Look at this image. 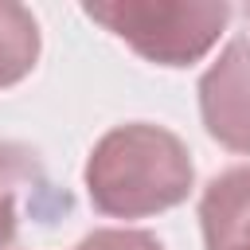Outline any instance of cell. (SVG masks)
<instances>
[{
  "instance_id": "1",
  "label": "cell",
  "mask_w": 250,
  "mask_h": 250,
  "mask_svg": "<svg viewBox=\"0 0 250 250\" xmlns=\"http://www.w3.org/2000/svg\"><path fill=\"white\" fill-rule=\"evenodd\" d=\"M195 164L188 145L152 121L109 129L86 160V191L109 219H145L188 199Z\"/></svg>"
},
{
  "instance_id": "6",
  "label": "cell",
  "mask_w": 250,
  "mask_h": 250,
  "mask_svg": "<svg viewBox=\"0 0 250 250\" xmlns=\"http://www.w3.org/2000/svg\"><path fill=\"white\" fill-rule=\"evenodd\" d=\"M39 59V23L23 4L0 0V90L16 86L35 70Z\"/></svg>"
},
{
  "instance_id": "2",
  "label": "cell",
  "mask_w": 250,
  "mask_h": 250,
  "mask_svg": "<svg viewBox=\"0 0 250 250\" xmlns=\"http://www.w3.org/2000/svg\"><path fill=\"white\" fill-rule=\"evenodd\" d=\"M86 16L125 39L156 66L199 62L223 35L230 4L223 0H109L86 4Z\"/></svg>"
},
{
  "instance_id": "4",
  "label": "cell",
  "mask_w": 250,
  "mask_h": 250,
  "mask_svg": "<svg viewBox=\"0 0 250 250\" xmlns=\"http://www.w3.org/2000/svg\"><path fill=\"white\" fill-rule=\"evenodd\" d=\"M23 207L31 215H51V207H70V195L55 191L47 180L39 152L16 141H0V250L16 242Z\"/></svg>"
},
{
  "instance_id": "7",
  "label": "cell",
  "mask_w": 250,
  "mask_h": 250,
  "mask_svg": "<svg viewBox=\"0 0 250 250\" xmlns=\"http://www.w3.org/2000/svg\"><path fill=\"white\" fill-rule=\"evenodd\" d=\"M74 250H164V242L148 230H125V227H102L86 234Z\"/></svg>"
},
{
  "instance_id": "3",
  "label": "cell",
  "mask_w": 250,
  "mask_h": 250,
  "mask_svg": "<svg viewBox=\"0 0 250 250\" xmlns=\"http://www.w3.org/2000/svg\"><path fill=\"white\" fill-rule=\"evenodd\" d=\"M199 113L207 133L230 148L250 152V35H238L199 78Z\"/></svg>"
},
{
  "instance_id": "5",
  "label": "cell",
  "mask_w": 250,
  "mask_h": 250,
  "mask_svg": "<svg viewBox=\"0 0 250 250\" xmlns=\"http://www.w3.org/2000/svg\"><path fill=\"white\" fill-rule=\"evenodd\" d=\"M199 227L207 250H250V164L227 168L203 188Z\"/></svg>"
}]
</instances>
